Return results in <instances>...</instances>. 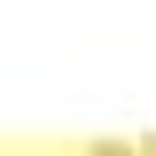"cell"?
Masks as SVG:
<instances>
[{
    "label": "cell",
    "instance_id": "2",
    "mask_svg": "<svg viewBox=\"0 0 156 156\" xmlns=\"http://www.w3.org/2000/svg\"><path fill=\"white\" fill-rule=\"evenodd\" d=\"M133 156H156V133H148V140H140V148H133Z\"/></svg>",
    "mask_w": 156,
    "mask_h": 156
},
{
    "label": "cell",
    "instance_id": "1",
    "mask_svg": "<svg viewBox=\"0 0 156 156\" xmlns=\"http://www.w3.org/2000/svg\"><path fill=\"white\" fill-rule=\"evenodd\" d=\"M86 156H133V148H125V140H94Z\"/></svg>",
    "mask_w": 156,
    "mask_h": 156
}]
</instances>
